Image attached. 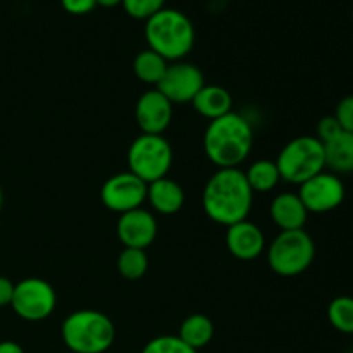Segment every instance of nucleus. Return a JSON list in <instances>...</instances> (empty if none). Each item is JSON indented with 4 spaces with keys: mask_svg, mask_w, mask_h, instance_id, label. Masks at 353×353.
Here are the masks:
<instances>
[{
    "mask_svg": "<svg viewBox=\"0 0 353 353\" xmlns=\"http://www.w3.org/2000/svg\"><path fill=\"white\" fill-rule=\"evenodd\" d=\"M202 203L210 221L228 228L247 219L254 203V192L240 168L217 169L205 183Z\"/></svg>",
    "mask_w": 353,
    "mask_h": 353,
    "instance_id": "obj_1",
    "label": "nucleus"
},
{
    "mask_svg": "<svg viewBox=\"0 0 353 353\" xmlns=\"http://www.w3.org/2000/svg\"><path fill=\"white\" fill-rule=\"evenodd\" d=\"M254 130L240 114L231 110L219 119L210 121L203 134V150L217 169L240 168L250 155Z\"/></svg>",
    "mask_w": 353,
    "mask_h": 353,
    "instance_id": "obj_2",
    "label": "nucleus"
},
{
    "mask_svg": "<svg viewBox=\"0 0 353 353\" xmlns=\"http://www.w3.org/2000/svg\"><path fill=\"white\" fill-rule=\"evenodd\" d=\"M148 48L165 61H179L190 54L195 43V28L190 17L178 9L164 7L145 23Z\"/></svg>",
    "mask_w": 353,
    "mask_h": 353,
    "instance_id": "obj_3",
    "label": "nucleus"
},
{
    "mask_svg": "<svg viewBox=\"0 0 353 353\" xmlns=\"http://www.w3.org/2000/svg\"><path fill=\"white\" fill-rule=\"evenodd\" d=\"M114 338L112 321L99 310H78L62 323V340L71 353H103Z\"/></svg>",
    "mask_w": 353,
    "mask_h": 353,
    "instance_id": "obj_4",
    "label": "nucleus"
},
{
    "mask_svg": "<svg viewBox=\"0 0 353 353\" xmlns=\"http://www.w3.org/2000/svg\"><path fill=\"white\" fill-rule=\"evenodd\" d=\"M316 257V245L305 230L281 231L268 248V264L281 278L302 274Z\"/></svg>",
    "mask_w": 353,
    "mask_h": 353,
    "instance_id": "obj_5",
    "label": "nucleus"
},
{
    "mask_svg": "<svg viewBox=\"0 0 353 353\" xmlns=\"http://www.w3.org/2000/svg\"><path fill=\"white\" fill-rule=\"evenodd\" d=\"M281 179L302 185L324 171V145L316 137H296L285 145L276 159Z\"/></svg>",
    "mask_w": 353,
    "mask_h": 353,
    "instance_id": "obj_6",
    "label": "nucleus"
},
{
    "mask_svg": "<svg viewBox=\"0 0 353 353\" xmlns=\"http://www.w3.org/2000/svg\"><path fill=\"white\" fill-rule=\"evenodd\" d=\"M172 164V148L162 134H145L134 138L128 150L130 172L147 185L165 178Z\"/></svg>",
    "mask_w": 353,
    "mask_h": 353,
    "instance_id": "obj_7",
    "label": "nucleus"
},
{
    "mask_svg": "<svg viewBox=\"0 0 353 353\" xmlns=\"http://www.w3.org/2000/svg\"><path fill=\"white\" fill-rule=\"evenodd\" d=\"M57 305L55 290L47 281L38 278H28L17 283L10 307L24 321H43L50 316Z\"/></svg>",
    "mask_w": 353,
    "mask_h": 353,
    "instance_id": "obj_8",
    "label": "nucleus"
},
{
    "mask_svg": "<svg viewBox=\"0 0 353 353\" xmlns=\"http://www.w3.org/2000/svg\"><path fill=\"white\" fill-rule=\"evenodd\" d=\"M147 183L128 171L110 176L102 185L100 199H102L103 205L112 212L126 214L130 210L140 209L147 200Z\"/></svg>",
    "mask_w": 353,
    "mask_h": 353,
    "instance_id": "obj_9",
    "label": "nucleus"
},
{
    "mask_svg": "<svg viewBox=\"0 0 353 353\" xmlns=\"http://www.w3.org/2000/svg\"><path fill=\"white\" fill-rule=\"evenodd\" d=\"M203 85H205L203 72L195 64L174 62L168 65L165 74L155 88L171 103H186L195 99Z\"/></svg>",
    "mask_w": 353,
    "mask_h": 353,
    "instance_id": "obj_10",
    "label": "nucleus"
},
{
    "mask_svg": "<svg viewBox=\"0 0 353 353\" xmlns=\"http://www.w3.org/2000/svg\"><path fill=\"white\" fill-rule=\"evenodd\" d=\"M299 196L309 212H330L343 202L345 186L336 174L323 171L300 185Z\"/></svg>",
    "mask_w": 353,
    "mask_h": 353,
    "instance_id": "obj_11",
    "label": "nucleus"
},
{
    "mask_svg": "<svg viewBox=\"0 0 353 353\" xmlns=\"http://www.w3.org/2000/svg\"><path fill=\"white\" fill-rule=\"evenodd\" d=\"M134 117L145 134H162L172 121V103L157 88L141 93L134 107Z\"/></svg>",
    "mask_w": 353,
    "mask_h": 353,
    "instance_id": "obj_12",
    "label": "nucleus"
},
{
    "mask_svg": "<svg viewBox=\"0 0 353 353\" xmlns=\"http://www.w3.org/2000/svg\"><path fill=\"white\" fill-rule=\"evenodd\" d=\"M157 236V221L148 210L134 209L121 214L117 221V238L124 248H140L145 250L154 243Z\"/></svg>",
    "mask_w": 353,
    "mask_h": 353,
    "instance_id": "obj_13",
    "label": "nucleus"
},
{
    "mask_svg": "<svg viewBox=\"0 0 353 353\" xmlns=\"http://www.w3.org/2000/svg\"><path fill=\"white\" fill-rule=\"evenodd\" d=\"M226 247L238 261H254L264 252L265 236L257 224L245 219L228 226Z\"/></svg>",
    "mask_w": 353,
    "mask_h": 353,
    "instance_id": "obj_14",
    "label": "nucleus"
},
{
    "mask_svg": "<svg viewBox=\"0 0 353 353\" xmlns=\"http://www.w3.org/2000/svg\"><path fill=\"white\" fill-rule=\"evenodd\" d=\"M309 210L300 200L299 193H279L271 203V217L281 231L303 230Z\"/></svg>",
    "mask_w": 353,
    "mask_h": 353,
    "instance_id": "obj_15",
    "label": "nucleus"
},
{
    "mask_svg": "<svg viewBox=\"0 0 353 353\" xmlns=\"http://www.w3.org/2000/svg\"><path fill=\"white\" fill-rule=\"evenodd\" d=\"M147 200L159 214L171 216V214L179 212L185 205V192L178 183L165 176L148 185Z\"/></svg>",
    "mask_w": 353,
    "mask_h": 353,
    "instance_id": "obj_16",
    "label": "nucleus"
},
{
    "mask_svg": "<svg viewBox=\"0 0 353 353\" xmlns=\"http://www.w3.org/2000/svg\"><path fill=\"white\" fill-rule=\"evenodd\" d=\"M192 103L200 116L214 121L231 112V109H233V97L223 86L203 85V88L196 93Z\"/></svg>",
    "mask_w": 353,
    "mask_h": 353,
    "instance_id": "obj_17",
    "label": "nucleus"
},
{
    "mask_svg": "<svg viewBox=\"0 0 353 353\" xmlns=\"http://www.w3.org/2000/svg\"><path fill=\"white\" fill-rule=\"evenodd\" d=\"M324 159L331 171L341 174L353 172V133L341 131L336 138L324 143Z\"/></svg>",
    "mask_w": 353,
    "mask_h": 353,
    "instance_id": "obj_18",
    "label": "nucleus"
},
{
    "mask_svg": "<svg viewBox=\"0 0 353 353\" xmlns=\"http://www.w3.org/2000/svg\"><path fill=\"white\" fill-rule=\"evenodd\" d=\"M179 338L185 341L188 347H192L193 350H199L203 348L205 345L210 343L214 336V324L203 314H193L188 316L183 321L181 327H179Z\"/></svg>",
    "mask_w": 353,
    "mask_h": 353,
    "instance_id": "obj_19",
    "label": "nucleus"
},
{
    "mask_svg": "<svg viewBox=\"0 0 353 353\" xmlns=\"http://www.w3.org/2000/svg\"><path fill=\"white\" fill-rule=\"evenodd\" d=\"M168 65V61H165L162 55H159L157 52H154L152 48H145V50H141L140 54L134 57L133 71L134 76H137L141 83L157 86L159 81L162 79V76L165 74Z\"/></svg>",
    "mask_w": 353,
    "mask_h": 353,
    "instance_id": "obj_20",
    "label": "nucleus"
},
{
    "mask_svg": "<svg viewBox=\"0 0 353 353\" xmlns=\"http://www.w3.org/2000/svg\"><path fill=\"white\" fill-rule=\"evenodd\" d=\"M245 178H247L248 185H250L252 192L259 193H268L271 190H274L278 186V183L281 181V174H279V169L276 165V161H268V159H262V161L254 162L250 168L245 172Z\"/></svg>",
    "mask_w": 353,
    "mask_h": 353,
    "instance_id": "obj_21",
    "label": "nucleus"
},
{
    "mask_svg": "<svg viewBox=\"0 0 353 353\" xmlns=\"http://www.w3.org/2000/svg\"><path fill=\"white\" fill-rule=\"evenodd\" d=\"M148 269V257L140 248H124L117 257V271L123 278L137 281L143 278Z\"/></svg>",
    "mask_w": 353,
    "mask_h": 353,
    "instance_id": "obj_22",
    "label": "nucleus"
},
{
    "mask_svg": "<svg viewBox=\"0 0 353 353\" xmlns=\"http://www.w3.org/2000/svg\"><path fill=\"white\" fill-rule=\"evenodd\" d=\"M327 319L340 333L353 334V299L338 296L327 307Z\"/></svg>",
    "mask_w": 353,
    "mask_h": 353,
    "instance_id": "obj_23",
    "label": "nucleus"
},
{
    "mask_svg": "<svg viewBox=\"0 0 353 353\" xmlns=\"http://www.w3.org/2000/svg\"><path fill=\"white\" fill-rule=\"evenodd\" d=\"M141 353H196V350L188 347L179 336L165 334L148 341Z\"/></svg>",
    "mask_w": 353,
    "mask_h": 353,
    "instance_id": "obj_24",
    "label": "nucleus"
},
{
    "mask_svg": "<svg viewBox=\"0 0 353 353\" xmlns=\"http://www.w3.org/2000/svg\"><path fill=\"white\" fill-rule=\"evenodd\" d=\"M121 3L130 16L147 21L155 12L164 9L165 0H123Z\"/></svg>",
    "mask_w": 353,
    "mask_h": 353,
    "instance_id": "obj_25",
    "label": "nucleus"
},
{
    "mask_svg": "<svg viewBox=\"0 0 353 353\" xmlns=\"http://www.w3.org/2000/svg\"><path fill=\"white\" fill-rule=\"evenodd\" d=\"M334 117L340 123L341 130L353 133V95H348L340 100V103L336 107V112H334Z\"/></svg>",
    "mask_w": 353,
    "mask_h": 353,
    "instance_id": "obj_26",
    "label": "nucleus"
},
{
    "mask_svg": "<svg viewBox=\"0 0 353 353\" xmlns=\"http://www.w3.org/2000/svg\"><path fill=\"white\" fill-rule=\"evenodd\" d=\"M341 131L343 130H341V126H340V123L336 121V117L326 116L319 121V124H317V137L316 138L324 145V143H327V141L333 140V138H336Z\"/></svg>",
    "mask_w": 353,
    "mask_h": 353,
    "instance_id": "obj_27",
    "label": "nucleus"
},
{
    "mask_svg": "<svg viewBox=\"0 0 353 353\" xmlns=\"http://www.w3.org/2000/svg\"><path fill=\"white\" fill-rule=\"evenodd\" d=\"M62 7L71 14H86L95 9L97 0H61Z\"/></svg>",
    "mask_w": 353,
    "mask_h": 353,
    "instance_id": "obj_28",
    "label": "nucleus"
},
{
    "mask_svg": "<svg viewBox=\"0 0 353 353\" xmlns=\"http://www.w3.org/2000/svg\"><path fill=\"white\" fill-rule=\"evenodd\" d=\"M14 288H16V285L9 278L0 276V307L10 305L14 296Z\"/></svg>",
    "mask_w": 353,
    "mask_h": 353,
    "instance_id": "obj_29",
    "label": "nucleus"
},
{
    "mask_svg": "<svg viewBox=\"0 0 353 353\" xmlns=\"http://www.w3.org/2000/svg\"><path fill=\"white\" fill-rule=\"evenodd\" d=\"M0 353H24L16 341H0Z\"/></svg>",
    "mask_w": 353,
    "mask_h": 353,
    "instance_id": "obj_30",
    "label": "nucleus"
},
{
    "mask_svg": "<svg viewBox=\"0 0 353 353\" xmlns=\"http://www.w3.org/2000/svg\"><path fill=\"white\" fill-rule=\"evenodd\" d=\"M123 0H97V6H103V7H114L117 3H121Z\"/></svg>",
    "mask_w": 353,
    "mask_h": 353,
    "instance_id": "obj_31",
    "label": "nucleus"
},
{
    "mask_svg": "<svg viewBox=\"0 0 353 353\" xmlns=\"http://www.w3.org/2000/svg\"><path fill=\"white\" fill-rule=\"evenodd\" d=\"M2 203H3V193H2V188H0V209H2Z\"/></svg>",
    "mask_w": 353,
    "mask_h": 353,
    "instance_id": "obj_32",
    "label": "nucleus"
},
{
    "mask_svg": "<svg viewBox=\"0 0 353 353\" xmlns=\"http://www.w3.org/2000/svg\"><path fill=\"white\" fill-rule=\"evenodd\" d=\"M348 353H353V352H348Z\"/></svg>",
    "mask_w": 353,
    "mask_h": 353,
    "instance_id": "obj_33",
    "label": "nucleus"
},
{
    "mask_svg": "<svg viewBox=\"0 0 353 353\" xmlns=\"http://www.w3.org/2000/svg\"><path fill=\"white\" fill-rule=\"evenodd\" d=\"M352 16H353V12H352Z\"/></svg>",
    "mask_w": 353,
    "mask_h": 353,
    "instance_id": "obj_34",
    "label": "nucleus"
}]
</instances>
